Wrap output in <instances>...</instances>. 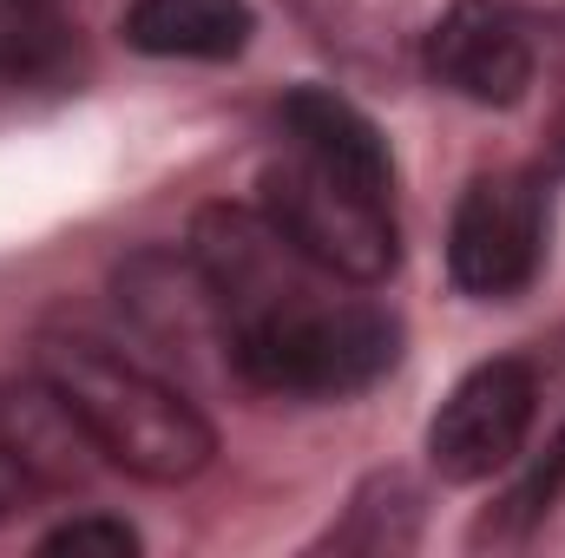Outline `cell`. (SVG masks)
<instances>
[{
	"instance_id": "1",
	"label": "cell",
	"mask_w": 565,
	"mask_h": 558,
	"mask_svg": "<svg viewBox=\"0 0 565 558\" xmlns=\"http://www.w3.org/2000/svg\"><path fill=\"white\" fill-rule=\"evenodd\" d=\"M33 368L79 415L106 466L132 473L145 486H191L217 460V427L204 420V408L178 382L151 375L145 362H132L126 348L99 335L46 329L33 342Z\"/></svg>"
},
{
	"instance_id": "2",
	"label": "cell",
	"mask_w": 565,
	"mask_h": 558,
	"mask_svg": "<svg viewBox=\"0 0 565 558\" xmlns=\"http://www.w3.org/2000/svg\"><path fill=\"white\" fill-rule=\"evenodd\" d=\"M257 211L289 237V250L302 264H316L329 282H375L395 277L402 264V224H395V191L349 178L296 144H282L277 158L257 171Z\"/></svg>"
},
{
	"instance_id": "3",
	"label": "cell",
	"mask_w": 565,
	"mask_h": 558,
	"mask_svg": "<svg viewBox=\"0 0 565 558\" xmlns=\"http://www.w3.org/2000/svg\"><path fill=\"white\" fill-rule=\"evenodd\" d=\"M402 362V322L375 302H296L231 335V368L289 401H342Z\"/></svg>"
},
{
	"instance_id": "4",
	"label": "cell",
	"mask_w": 565,
	"mask_h": 558,
	"mask_svg": "<svg viewBox=\"0 0 565 558\" xmlns=\"http://www.w3.org/2000/svg\"><path fill=\"white\" fill-rule=\"evenodd\" d=\"M546 264V191L526 171H480L447 224V277L460 296L507 302Z\"/></svg>"
},
{
	"instance_id": "5",
	"label": "cell",
	"mask_w": 565,
	"mask_h": 558,
	"mask_svg": "<svg viewBox=\"0 0 565 558\" xmlns=\"http://www.w3.org/2000/svg\"><path fill=\"white\" fill-rule=\"evenodd\" d=\"M540 415V375L520 355H493L480 368H467L447 401L427 420V460L447 486H480L493 473H507L526 453V433Z\"/></svg>"
},
{
	"instance_id": "6",
	"label": "cell",
	"mask_w": 565,
	"mask_h": 558,
	"mask_svg": "<svg viewBox=\"0 0 565 558\" xmlns=\"http://www.w3.org/2000/svg\"><path fill=\"white\" fill-rule=\"evenodd\" d=\"M422 66L434 86H447L473 106H520L540 73L533 20L507 0H454L427 26Z\"/></svg>"
},
{
	"instance_id": "7",
	"label": "cell",
	"mask_w": 565,
	"mask_h": 558,
	"mask_svg": "<svg viewBox=\"0 0 565 558\" xmlns=\"http://www.w3.org/2000/svg\"><path fill=\"white\" fill-rule=\"evenodd\" d=\"M113 296H119V309L139 322L164 355H204V348H217V355L231 362L224 302H217V289L198 270L191 250H164V244L132 250V257L113 270Z\"/></svg>"
},
{
	"instance_id": "8",
	"label": "cell",
	"mask_w": 565,
	"mask_h": 558,
	"mask_svg": "<svg viewBox=\"0 0 565 558\" xmlns=\"http://www.w3.org/2000/svg\"><path fill=\"white\" fill-rule=\"evenodd\" d=\"M0 453L26 473L33 493H86L106 460L40 368L0 382Z\"/></svg>"
},
{
	"instance_id": "9",
	"label": "cell",
	"mask_w": 565,
	"mask_h": 558,
	"mask_svg": "<svg viewBox=\"0 0 565 558\" xmlns=\"http://www.w3.org/2000/svg\"><path fill=\"white\" fill-rule=\"evenodd\" d=\"M277 132H282V144H296V151H309V158H322V164H335L349 178H369V184L395 191V158H388L382 126L362 106H349L342 93H329V86L282 93Z\"/></svg>"
},
{
	"instance_id": "10",
	"label": "cell",
	"mask_w": 565,
	"mask_h": 558,
	"mask_svg": "<svg viewBox=\"0 0 565 558\" xmlns=\"http://www.w3.org/2000/svg\"><path fill=\"white\" fill-rule=\"evenodd\" d=\"M119 33L145 60H237L257 13L244 0H126Z\"/></svg>"
},
{
	"instance_id": "11",
	"label": "cell",
	"mask_w": 565,
	"mask_h": 558,
	"mask_svg": "<svg viewBox=\"0 0 565 558\" xmlns=\"http://www.w3.org/2000/svg\"><path fill=\"white\" fill-rule=\"evenodd\" d=\"M66 13L60 0H0V79H33L60 66Z\"/></svg>"
},
{
	"instance_id": "12",
	"label": "cell",
	"mask_w": 565,
	"mask_h": 558,
	"mask_svg": "<svg viewBox=\"0 0 565 558\" xmlns=\"http://www.w3.org/2000/svg\"><path fill=\"white\" fill-rule=\"evenodd\" d=\"M559 493H565V427L553 433V447H546L520 480H513V493L500 500V513L487 519V533H493V539H520L526 526H540V519L553 513V500H559Z\"/></svg>"
},
{
	"instance_id": "13",
	"label": "cell",
	"mask_w": 565,
	"mask_h": 558,
	"mask_svg": "<svg viewBox=\"0 0 565 558\" xmlns=\"http://www.w3.org/2000/svg\"><path fill=\"white\" fill-rule=\"evenodd\" d=\"M132 552H145V539L126 519H106V513L66 519L40 539V558H132Z\"/></svg>"
},
{
	"instance_id": "14",
	"label": "cell",
	"mask_w": 565,
	"mask_h": 558,
	"mask_svg": "<svg viewBox=\"0 0 565 558\" xmlns=\"http://www.w3.org/2000/svg\"><path fill=\"white\" fill-rule=\"evenodd\" d=\"M26 500H40V493H33V486H26V473L0 453V526H7V519H20V513H26Z\"/></svg>"
}]
</instances>
